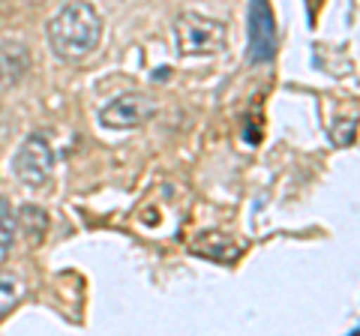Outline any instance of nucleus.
Masks as SVG:
<instances>
[{"label": "nucleus", "mask_w": 360, "mask_h": 336, "mask_svg": "<svg viewBox=\"0 0 360 336\" xmlns=\"http://www.w3.org/2000/svg\"><path fill=\"white\" fill-rule=\"evenodd\" d=\"M103 39V18L87 0H70L49 21V46L60 60H84Z\"/></svg>", "instance_id": "1"}, {"label": "nucleus", "mask_w": 360, "mask_h": 336, "mask_svg": "<svg viewBox=\"0 0 360 336\" xmlns=\"http://www.w3.org/2000/svg\"><path fill=\"white\" fill-rule=\"evenodd\" d=\"M225 25L217 18L198 15V13H186L177 18L174 25V39H177V51L186 58L195 54H219L225 49Z\"/></svg>", "instance_id": "2"}, {"label": "nucleus", "mask_w": 360, "mask_h": 336, "mask_svg": "<svg viewBox=\"0 0 360 336\" xmlns=\"http://www.w3.org/2000/svg\"><path fill=\"white\" fill-rule=\"evenodd\" d=\"M51 172H54L51 144L45 141V136H27L13 156V174L18 177V183L39 189L51 181Z\"/></svg>", "instance_id": "3"}, {"label": "nucleus", "mask_w": 360, "mask_h": 336, "mask_svg": "<svg viewBox=\"0 0 360 336\" xmlns=\"http://www.w3.org/2000/svg\"><path fill=\"white\" fill-rule=\"evenodd\" d=\"M250 60L270 63L276 58V18L270 0H250Z\"/></svg>", "instance_id": "4"}, {"label": "nucleus", "mask_w": 360, "mask_h": 336, "mask_svg": "<svg viewBox=\"0 0 360 336\" xmlns=\"http://www.w3.org/2000/svg\"><path fill=\"white\" fill-rule=\"evenodd\" d=\"M153 111H156L153 99H148L144 93H123L103 108V123L111 129H132L148 123Z\"/></svg>", "instance_id": "5"}, {"label": "nucleus", "mask_w": 360, "mask_h": 336, "mask_svg": "<svg viewBox=\"0 0 360 336\" xmlns=\"http://www.w3.org/2000/svg\"><path fill=\"white\" fill-rule=\"evenodd\" d=\"M27 70H30V51L25 42H15V39L0 42V93L13 91L27 75Z\"/></svg>", "instance_id": "6"}, {"label": "nucleus", "mask_w": 360, "mask_h": 336, "mask_svg": "<svg viewBox=\"0 0 360 336\" xmlns=\"http://www.w3.org/2000/svg\"><path fill=\"white\" fill-rule=\"evenodd\" d=\"M15 228L25 234V238H27L33 246H37V243H42L45 231H49V214H45L42 207H37V205H25V207L18 210Z\"/></svg>", "instance_id": "7"}, {"label": "nucleus", "mask_w": 360, "mask_h": 336, "mask_svg": "<svg viewBox=\"0 0 360 336\" xmlns=\"http://www.w3.org/2000/svg\"><path fill=\"white\" fill-rule=\"evenodd\" d=\"M13 240H15V219H13V210H9L6 198H0V264L13 252Z\"/></svg>", "instance_id": "8"}, {"label": "nucleus", "mask_w": 360, "mask_h": 336, "mask_svg": "<svg viewBox=\"0 0 360 336\" xmlns=\"http://www.w3.org/2000/svg\"><path fill=\"white\" fill-rule=\"evenodd\" d=\"M21 295H25V288H21L15 276H0V318L18 304Z\"/></svg>", "instance_id": "9"}, {"label": "nucleus", "mask_w": 360, "mask_h": 336, "mask_svg": "<svg viewBox=\"0 0 360 336\" xmlns=\"http://www.w3.org/2000/svg\"><path fill=\"white\" fill-rule=\"evenodd\" d=\"M0 9H4V0H0Z\"/></svg>", "instance_id": "10"}, {"label": "nucleus", "mask_w": 360, "mask_h": 336, "mask_svg": "<svg viewBox=\"0 0 360 336\" xmlns=\"http://www.w3.org/2000/svg\"><path fill=\"white\" fill-rule=\"evenodd\" d=\"M27 4H37V0H27Z\"/></svg>", "instance_id": "11"}]
</instances>
